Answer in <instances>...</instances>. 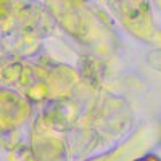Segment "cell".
Segmentation results:
<instances>
[{
  "label": "cell",
  "mask_w": 161,
  "mask_h": 161,
  "mask_svg": "<svg viewBox=\"0 0 161 161\" xmlns=\"http://www.w3.org/2000/svg\"><path fill=\"white\" fill-rule=\"evenodd\" d=\"M136 161H161V159H159V156H156L153 153H148V155H145L142 158H137Z\"/></svg>",
  "instance_id": "obj_1"
}]
</instances>
